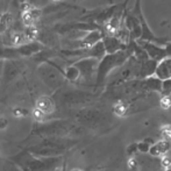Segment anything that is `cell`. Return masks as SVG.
I'll list each match as a JSON object with an SVG mask.
<instances>
[{"mask_svg":"<svg viewBox=\"0 0 171 171\" xmlns=\"http://www.w3.org/2000/svg\"><path fill=\"white\" fill-rule=\"evenodd\" d=\"M142 48L146 50L147 55L150 57L152 60H162L168 57V54L165 51V48H162L160 45H156L151 43L149 41H147L144 43H142Z\"/></svg>","mask_w":171,"mask_h":171,"instance_id":"6da1fadb","label":"cell"},{"mask_svg":"<svg viewBox=\"0 0 171 171\" xmlns=\"http://www.w3.org/2000/svg\"><path fill=\"white\" fill-rule=\"evenodd\" d=\"M156 75L161 78H170L171 77V57L164 58L156 68Z\"/></svg>","mask_w":171,"mask_h":171,"instance_id":"7a4b0ae2","label":"cell"},{"mask_svg":"<svg viewBox=\"0 0 171 171\" xmlns=\"http://www.w3.org/2000/svg\"><path fill=\"white\" fill-rule=\"evenodd\" d=\"M36 106H37V110H40L43 113H51L54 110V104L47 97H41L36 102Z\"/></svg>","mask_w":171,"mask_h":171,"instance_id":"3957f363","label":"cell"},{"mask_svg":"<svg viewBox=\"0 0 171 171\" xmlns=\"http://www.w3.org/2000/svg\"><path fill=\"white\" fill-rule=\"evenodd\" d=\"M12 22V16H10L8 13H6L1 16V30L4 31L6 28H8L10 23Z\"/></svg>","mask_w":171,"mask_h":171,"instance_id":"277c9868","label":"cell"},{"mask_svg":"<svg viewBox=\"0 0 171 171\" xmlns=\"http://www.w3.org/2000/svg\"><path fill=\"white\" fill-rule=\"evenodd\" d=\"M161 102H162V106H163L164 108H168L169 106H171V100L169 99V98H168V97H165V98H163Z\"/></svg>","mask_w":171,"mask_h":171,"instance_id":"5b68a950","label":"cell"},{"mask_svg":"<svg viewBox=\"0 0 171 171\" xmlns=\"http://www.w3.org/2000/svg\"><path fill=\"white\" fill-rule=\"evenodd\" d=\"M164 48H165V51L168 54V57H171V42H168L164 44Z\"/></svg>","mask_w":171,"mask_h":171,"instance_id":"8992f818","label":"cell"}]
</instances>
